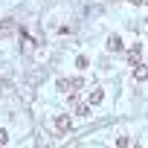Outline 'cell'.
<instances>
[{
    "label": "cell",
    "instance_id": "cell-1",
    "mask_svg": "<svg viewBox=\"0 0 148 148\" xmlns=\"http://www.w3.org/2000/svg\"><path fill=\"white\" fill-rule=\"evenodd\" d=\"M84 84V79H70V82H61V87L64 90H76V87H82Z\"/></svg>",
    "mask_w": 148,
    "mask_h": 148
},
{
    "label": "cell",
    "instance_id": "cell-2",
    "mask_svg": "<svg viewBox=\"0 0 148 148\" xmlns=\"http://www.w3.org/2000/svg\"><path fill=\"white\" fill-rule=\"evenodd\" d=\"M55 128H58V131H70V119H67V116H58V119H55Z\"/></svg>",
    "mask_w": 148,
    "mask_h": 148
},
{
    "label": "cell",
    "instance_id": "cell-3",
    "mask_svg": "<svg viewBox=\"0 0 148 148\" xmlns=\"http://www.w3.org/2000/svg\"><path fill=\"white\" fill-rule=\"evenodd\" d=\"M145 76H148V70L139 64V67H136V73H134V79H136V82H145Z\"/></svg>",
    "mask_w": 148,
    "mask_h": 148
},
{
    "label": "cell",
    "instance_id": "cell-4",
    "mask_svg": "<svg viewBox=\"0 0 148 148\" xmlns=\"http://www.w3.org/2000/svg\"><path fill=\"white\" fill-rule=\"evenodd\" d=\"M128 58H131V61H134V64H136V61H139V47H134V49H131V55H128Z\"/></svg>",
    "mask_w": 148,
    "mask_h": 148
},
{
    "label": "cell",
    "instance_id": "cell-5",
    "mask_svg": "<svg viewBox=\"0 0 148 148\" xmlns=\"http://www.w3.org/2000/svg\"><path fill=\"white\" fill-rule=\"evenodd\" d=\"M99 102H102V90H96V93L90 96V105H99Z\"/></svg>",
    "mask_w": 148,
    "mask_h": 148
}]
</instances>
